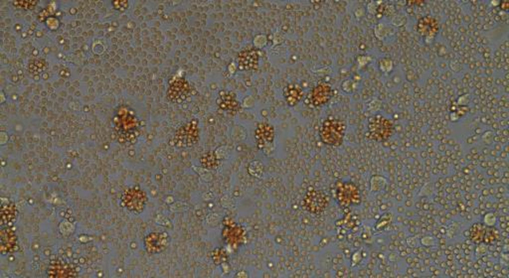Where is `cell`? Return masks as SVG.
<instances>
[{"mask_svg": "<svg viewBox=\"0 0 509 278\" xmlns=\"http://www.w3.org/2000/svg\"><path fill=\"white\" fill-rule=\"evenodd\" d=\"M113 128L119 143L134 144L140 136L141 120L132 108L127 104H121L115 110Z\"/></svg>", "mask_w": 509, "mask_h": 278, "instance_id": "1", "label": "cell"}, {"mask_svg": "<svg viewBox=\"0 0 509 278\" xmlns=\"http://www.w3.org/2000/svg\"><path fill=\"white\" fill-rule=\"evenodd\" d=\"M346 130L347 126L344 120L330 116L321 122L318 136L323 144L331 147H339L343 144Z\"/></svg>", "mask_w": 509, "mask_h": 278, "instance_id": "2", "label": "cell"}, {"mask_svg": "<svg viewBox=\"0 0 509 278\" xmlns=\"http://www.w3.org/2000/svg\"><path fill=\"white\" fill-rule=\"evenodd\" d=\"M197 94L196 88L183 74H174L167 82L166 98L171 104H180Z\"/></svg>", "mask_w": 509, "mask_h": 278, "instance_id": "3", "label": "cell"}, {"mask_svg": "<svg viewBox=\"0 0 509 278\" xmlns=\"http://www.w3.org/2000/svg\"><path fill=\"white\" fill-rule=\"evenodd\" d=\"M333 199L341 208L358 207L362 203V196L358 186L352 181L337 180L332 191Z\"/></svg>", "mask_w": 509, "mask_h": 278, "instance_id": "4", "label": "cell"}, {"mask_svg": "<svg viewBox=\"0 0 509 278\" xmlns=\"http://www.w3.org/2000/svg\"><path fill=\"white\" fill-rule=\"evenodd\" d=\"M121 205L132 214H142L148 203L147 193L138 185L127 187L121 196Z\"/></svg>", "mask_w": 509, "mask_h": 278, "instance_id": "5", "label": "cell"}, {"mask_svg": "<svg viewBox=\"0 0 509 278\" xmlns=\"http://www.w3.org/2000/svg\"><path fill=\"white\" fill-rule=\"evenodd\" d=\"M395 134V124L392 120L383 116L375 114L368 120L367 136L376 142H385Z\"/></svg>", "mask_w": 509, "mask_h": 278, "instance_id": "6", "label": "cell"}, {"mask_svg": "<svg viewBox=\"0 0 509 278\" xmlns=\"http://www.w3.org/2000/svg\"><path fill=\"white\" fill-rule=\"evenodd\" d=\"M200 139V126L197 120H191L189 122L180 126L173 136L170 139V145L175 148H189L198 143Z\"/></svg>", "mask_w": 509, "mask_h": 278, "instance_id": "7", "label": "cell"}, {"mask_svg": "<svg viewBox=\"0 0 509 278\" xmlns=\"http://www.w3.org/2000/svg\"><path fill=\"white\" fill-rule=\"evenodd\" d=\"M222 238L230 250L237 252L247 240V230L232 218H225L223 220Z\"/></svg>", "mask_w": 509, "mask_h": 278, "instance_id": "8", "label": "cell"}, {"mask_svg": "<svg viewBox=\"0 0 509 278\" xmlns=\"http://www.w3.org/2000/svg\"><path fill=\"white\" fill-rule=\"evenodd\" d=\"M254 144L257 148L269 155L272 154L271 148H274L276 139V130L273 124L268 122H259L254 132Z\"/></svg>", "mask_w": 509, "mask_h": 278, "instance_id": "9", "label": "cell"}, {"mask_svg": "<svg viewBox=\"0 0 509 278\" xmlns=\"http://www.w3.org/2000/svg\"><path fill=\"white\" fill-rule=\"evenodd\" d=\"M302 206L308 212L319 216L328 207V198L323 191L310 188L303 198Z\"/></svg>", "mask_w": 509, "mask_h": 278, "instance_id": "10", "label": "cell"}, {"mask_svg": "<svg viewBox=\"0 0 509 278\" xmlns=\"http://www.w3.org/2000/svg\"><path fill=\"white\" fill-rule=\"evenodd\" d=\"M171 238L166 232H150L143 238V246L148 254H159L167 250Z\"/></svg>", "mask_w": 509, "mask_h": 278, "instance_id": "11", "label": "cell"}, {"mask_svg": "<svg viewBox=\"0 0 509 278\" xmlns=\"http://www.w3.org/2000/svg\"><path fill=\"white\" fill-rule=\"evenodd\" d=\"M262 51L254 46L242 49L236 57L237 70L241 72H256L260 68Z\"/></svg>", "mask_w": 509, "mask_h": 278, "instance_id": "12", "label": "cell"}, {"mask_svg": "<svg viewBox=\"0 0 509 278\" xmlns=\"http://www.w3.org/2000/svg\"><path fill=\"white\" fill-rule=\"evenodd\" d=\"M332 96L333 90L331 84L326 82H321L310 90L307 98L305 100V102L314 108H318L327 104Z\"/></svg>", "mask_w": 509, "mask_h": 278, "instance_id": "13", "label": "cell"}, {"mask_svg": "<svg viewBox=\"0 0 509 278\" xmlns=\"http://www.w3.org/2000/svg\"><path fill=\"white\" fill-rule=\"evenodd\" d=\"M417 32L426 45L432 44L440 32L438 20L430 15L424 16L418 20Z\"/></svg>", "mask_w": 509, "mask_h": 278, "instance_id": "14", "label": "cell"}, {"mask_svg": "<svg viewBox=\"0 0 509 278\" xmlns=\"http://www.w3.org/2000/svg\"><path fill=\"white\" fill-rule=\"evenodd\" d=\"M216 106H218L219 110L232 116H235L242 110V104L239 102L237 96L228 90H221L218 92Z\"/></svg>", "mask_w": 509, "mask_h": 278, "instance_id": "15", "label": "cell"}, {"mask_svg": "<svg viewBox=\"0 0 509 278\" xmlns=\"http://www.w3.org/2000/svg\"><path fill=\"white\" fill-rule=\"evenodd\" d=\"M304 90L300 84H289L284 88L283 96L290 108L297 106L304 100Z\"/></svg>", "mask_w": 509, "mask_h": 278, "instance_id": "16", "label": "cell"}, {"mask_svg": "<svg viewBox=\"0 0 509 278\" xmlns=\"http://www.w3.org/2000/svg\"><path fill=\"white\" fill-rule=\"evenodd\" d=\"M200 165L207 170H216L220 166V159L213 150L203 153L199 159Z\"/></svg>", "mask_w": 509, "mask_h": 278, "instance_id": "17", "label": "cell"}, {"mask_svg": "<svg viewBox=\"0 0 509 278\" xmlns=\"http://www.w3.org/2000/svg\"><path fill=\"white\" fill-rule=\"evenodd\" d=\"M486 226L482 222H474L469 228V238L475 244H482Z\"/></svg>", "mask_w": 509, "mask_h": 278, "instance_id": "18", "label": "cell"}, {"mask_svg": "<svg viewBox=\"0 0 509 278\" xmlns=\"http://www.w3.org/2000/svg\"><path fill=\"white\" fill-rule=\"evenodd\" d=\"M212 262L217 266H222L229 260V254L224 248H217L211 254Z\"/></svg>", "mask_w": 509, "mask_h": 278, "instance_id": "19", "label": "cell"}, {"mask_svg": "<svg viewBox=\"0 0 509 278\" xmlns=\"http://www.w3.org/2000/svg\"><path fill=\"white\" fill-rule=\"evenodd\" d=\"M499 238V230L495 226H486L482 244L491 246Z\"/></svg>", "mask_w": 509, "mask_h": 278, "instance_id": "20", "label": "cell"}, {"mask_svg": "<svg viewBox=\"0 0 509 278\" xmlns=\"http://www.w3.org/2000/svg\"><path fill=\"white\" fill-rule=\"evenodd\" d=\"M265 172V166L260 160L252 161L248 166V173L256 179H261Z\"/></svg>", "mask_w": 509, "mask_h": 278, "instance_id": "21", "label": "cell"}, {"mask_svg": "<svg viewBox=\"0 0 509 278\" xmlns=\"http://www.w3.org/2000/svg\"><path fill=\"white\" fill-rule=\"evenodd\" d=\"M387 180L381 175H375L370 180V191L371 193H379L385 189Z\"/></svg>", "mask_w": 509, "mask_h": 278, "instance_id": "22", "label": "cell"}, {"mask_svg": "<svg viewBox=\"0 0 509 278\" xmlns=\"http://www.w3.org/2000/svg\"><path fill=\"white\" fill-rule=\"evenodd\" d=\"M377 67L381 72L388 74L394 70V62L390 57H382L377 61Z\"/></svg>", "mask_w": 509, "mask_h": 278, "instance_id": "23", "label": "cell"}, {"mask_svg": "<svg viewBox=\"0 0 509 278\" xmlns=\"http://www.w3.org/2000/svg\"><path fill=\"white\" fill-rule=\"evenodd\" d=\"M391 222H392V214L389 212H386V214H382L381 216L376 220V222L374 224V228L377 232H382L391 224Z\"/></svg>", "mask_w": 509, "mask_h": 278, "instance_id": "24", "label": "cell"}, {"mask_svg": "<svg viewBox=\"0 0 509 278\" xmlns=\"http://www.w3.org/2000/svg\"><path fill=\"white\" fill-rule=\"evenodd\" d=\"M357 88V82H354L353 80L351 78H348V80H345L342 84H341V90L347 94H353L355 92Z\"/></svg>", "mask_w": 509, "mask_h": 278, "instance_id": "25", "label": "cell"}, {"mask_svg": "<svg viewBox=\"0 0 509 278\" xmlns=\"http://www.w3.org/2000/svg\"><path fill=\"white\" fill-rule=\"evenodd\" d=\"M59 230L65 236H69L75 232V226L72 222L68 220H63L59 226Z\"/></svg>", "mask_w": 509, "mask_h": 278, "instance_id": "26", "label": "cell"}, {"mask_svg": "<svg viewBox=\"0 0 509 278\" xmlns=\"http://www.w3.org/2000/svg\"><path fill=\"white\" fill-rule=\"evenodd\" d=\"M12 3L15 7L25 10H32L37 5V1H13Z\"/></svg>", "mask_w": 509, "mask_h": 278, "instance_id": "27", "label": "cell"}, {"mask_svg": "<svg viewBox=\"0 0 509 278\" xmlns=\"http://www.w3.org/2000/svg\"><path fill=\"white\" fill-rule=\"evenodd\" d=\"M482 224L486 226H495L497 224V218L493 212H487L482 220Z\"/></svg>", "mask_w": 509, "mask_h": 278, "instance_id": "28", "label": "cell"}, {"mask_svg": "<svg viewBox=\"0 0 509 278\" xmlns=\"http://www.w3.org/2000/svg\"><path fill=\"white\" fill-rule=\"evenodd\" d=\"M45 24H46V26H47V27H48L51 31H55V30H57V29L59 28V26H60V21H59L56 17L51 16V17H49V18H47V19H46Z\"/></svg>", "mask_w": 509, "mask_h": 278, "instance_id": "29", "label": "cell"}, {"mask_svg": "<svg viewBox=\"0 0 509 278\" xmlns=\"http://www.w3.org/2000/svg\"><path fill=\"white\" fill-rule=\"evenodd\" d=\"M112 5H113L114 9H116L117 11L125 12L127 8H128V6H129V2L126 1V0H124V1L117 0V1H113Z\"/></svg>", "mask_w": 509, "mask_h": 278, "instance_id": "30", "label": "cell"}, {"mask_svg": "<svg viewBox=\"0 0 509 278\" xmlns=\"http://www.w3.org/2000/svg\"><path fill=\"white\" fill-rule=\"evenodd\" d=\"M370 62H371L370 57L365 56V55L359 56V57H358V59H357V63H358V65H359V67H364V66H367Z\"/></svg>", "mask_w": 509, "mask_h": 278, "instance_id": "31", "label": "cell"}, {"mask_svg": "<svg viewBox=\"0 0 509 278\" xmlns=\"http://www.w3.org/2000/svg\"><path fill=\"white\" fill-rule=\"evenodd\" d=\"M421 242H422V244H423V246H428V248H429V246H435V244H436L435 240H434L433 238H431V236H425V238H422V240H421Z\"/></svg>", "mask_w": 509, "mask_h": 278, "instance_id": "32", "label": "cell"}, {"mask_svg": "<svg viewBox=\"0 0 509 278\" xmlns=\"http://www.w3.org/2000/svg\"><path fill=\"white\" fill-rule=\"evenodd\" d=\"M500 8H501V10H502V11L507 12L509 9L508 1H501V2H500Z\"/></svg>", "mask_w": 509, "mask_h": 278, "instance_id": "33", "label": "cell"}]
</instances>
